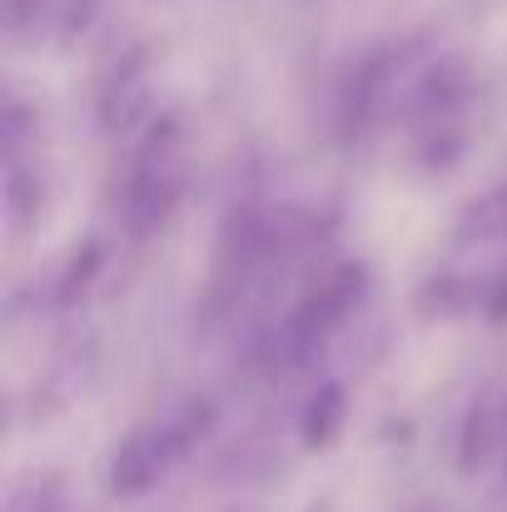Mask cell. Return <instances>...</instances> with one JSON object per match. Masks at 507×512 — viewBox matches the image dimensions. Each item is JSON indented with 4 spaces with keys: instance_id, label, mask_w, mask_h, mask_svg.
Listing matches in <instances>:
<instances>
[{
    "instance_id": "3957f363",
    "label": "cell",
    "mask_w": 507,
    "mask_h": 512,
    "mask_svg": "<svg viewBox=\"0 0 507 512\" xmlns=\"http://www.w3.org/2000/svg\"><path fill=\"white\" fill-rule=\"evenodd\" d=\"M184 453H189V448L179 443V433H174L169 418L165 423L135 428V433L115 448V458H110V493H115V498H145V493H155L160 478H165Z\"/></svg>"
},
{
    "instance_id": "5b68a950",
    "label": "cell",
    "mask_w": 507,
    "mask_h": 512,
    "mask_svg": "<svg viewBox=\"0 0 507 512\" xmlns=\"http://www.w3.org/2000/svg\"><path fill=\"white\" fill-rule=\"evenodd\" d=\"M498 443H503V403L493 393H483L468 408V423H463V438H458V468L463 473L488 468V458L498 453Z\"/></svg>"
},
{
    "instance_id": "8992f818",
    "label": "cell",
    "mask_w": 507,
    "mask_h": 512,
    "mask_svg": "<svg viewBox=\"0 0 507 512\" xmlns=\"http://www.w3.org/2000/svg\"><path fill=\"white\" fill-rule=\"evenodd\" d=\"M453 239L458 244H498V239H507V184L493 189V194H483V199H473L463 209Z\"/></svg>"
},
{
    "instance_id": "7a4b0ae2",
    "label": "cell",
    "mask_w": 507,
    "mask_h": 512,
    "mask_svg": "<svg viewBox=\"0 0 507 512\" xmlns=\"http://www.w3.org/2000/svg\"><path fill=\"white\" fill-rule=\"evenodd\" d=\"M184 130L179 120H155L150 135L140 140L130 174H125V199H120V214H125V229L135 239L155 234L174 214L179 194H184Z\"/></svg>"
},
{
    "instance_id": "6da1fadb",
    "label": "cell",
    "mask_w": 507,
    "mask_h": 512,
    "mask_svg": "<svg viewBox=\"0 0 507 512\" xmlns=\"http://www.w3.org/2000/svg\"><path fill=\"white\" fill-rule=\"evenodd\" d=\"M368 289H373V269H368L363 259H338V264H329V269L294 299V309L264 334V348H259L264 368H274V373H279V368H284V373H289V368H304V363L363 309Z\"/></svg>"
},
{
    "instance_id": "277c9868",
    "label": "cell",
    "mask_w": 507,
    "mask_h": 512,
    "mask_svg": "<svg viewBox=\"0 0 507 512\" xmlns=\"http://www.w3.org/2000/svg\"><path fill=\"white\" fill-rule=\"evenodd\" d=\"M343 423H348V388H343L338 378H329V383H319V388L309 393V403H304V413H299V443H304L309 453H324V448L338 443Z\"/></svg>"
},
{
    "instance_id": "ba28073f",
    "label": "cell",
    "mask_w": 507,
    "mask_h": 512,
    "mask_svg": "<svg viewBox=\"0 0 507 512\" xmlns=\"http://www.w3.org/2000/svg\"><path fill=\"white\" fill-rule=\"evenodd\" d=\"M304 512H334V503H314V508H304Z\"/></svg>"
},
{
    "instance_id": "52a82bcc",
    "label": "cell",
    "mask_w": 507,
    "mask_h": 512,
    "mask_svg": "<svg viewBox=\"0 0 507 512\" xmlns=\"http://www.w3.org/2000/svg\"><path fill=\"white\" fill-rule=\"evenodd\" d=\"M483 314H488V319H507V274L498 284L483 289Z\"/></svg>"
}]
</instances>
